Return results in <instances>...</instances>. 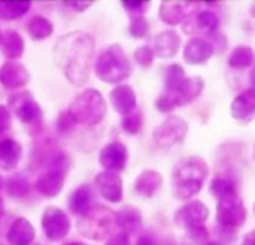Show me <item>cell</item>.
Segmentation results:
<instances>
[{"label": "cell", "instance_id": "7a4b0ae2", "mask_svg": "<svg viewBox=\"0 0 255 245\" xmlns=\"http://www.w3.org/2000/svg\"><path fill=\"white\" fill-rule=\"evenodd\" d=\"M209 175L208 163L199 156H188L179 160L172 169V192L179 201H190L200 193Z\"/></svg>", "mask_w": 255, "mask_h": 245}, {"label": "cell", "instance_id": "d6986e66", "mask_svg": "<svg viewBox=\"0 0 255 245\" xmlns=\"http://www.w3.org/2000/svg\"><path fill=\"white\" fill-rule=\"evenodd\" d=\"M181 48V36L173 28L163 30L154 39V55L160 58H173Z\"/></svg>", "mask_w": 255, "mask_h": 245}, {"label": "cell", "instance_id": "603a6c76", "mask_svg": "<svg viewBox=\"0 0 255 245\" xmlns=\"http://www.w3.org/2000/svg\"><path fill=\"white\" fill-rule=\"evenodd\" d=\"M205 88V81L202 76H191V78H185L184 82L181 84V87L173 93L175 97L178 99L179 105H188L191 102H194Z\"/></svg>", "mask_w": 255, "mask_h": 245}, {"label": "cell", "instance_id": "4fadbf2b", "mask_svg": "<svg viewBox=\"0 0 255 245\" xmlns=\"http://www.w3.org/2000/svg\"><path fill=\"white\" fill-rule=\"evenodd\" d=\"M128 162V151L121 142H109L106 144L100 154H99V163L111 172H121L126 169Z\"/></svg>", "mask_w": 255, "mask_h": 245}, {"label": "cell", "instance_id": "6da1fadb", "mask_svg": "<svg viewBox=\"0 0 255 245\" xmlns=\"http://www.w3.org/2000/svg\"><path fill=\"white\" fill-rule=\"evenodd\" d=\"M94 48V37L82 30L69 31L57 39L52 58L72 85L82 87L88 82Z\"/></svg>", "mask_w": 255, "mask_h": 245}, {"label": "cell", "instance_id": "ba28073f", "mask_svg": "<svg viewBox=\"0 0 255 245\" xmlns=\"http://www.w3.org/2000/svg\"><path fill=\"white\" fill-rule=\"evenodd\" d=\"M188 133V123L178 117V115H169L152 133L154 142L160 148H172L187 138Z\"/></svg>", "mask_w": 255, "mask_h": 245}, {"label": "cell", "instance_id": "e575fe53", "mask_svg": "<svg viewBox=\"0 0 255 245\" xmlns=\"http://www.w3.org/2000/svg\"><path fill=\"white\" fill-rule=\"evenodd\" d=\"M155 106L160 112L163 114H169L172 111H175L176 108H179V102L178 99L175 97L173 93H169V91H164L163 94H160L155 100Z\"/></svg>", "mask_w": 255, "mask_h": 245}, {"label": "cell", "instance_id": "f907efd6", "mask_svg": "<svg viewBox=\"0 0 255 245\" xmlns=\"http://www.w3.org/2000/svg\"><path fill=\"white\" fill-rule=\"evenodd\" d=\"M0 40H1V31H0Z\"/></svg>", "mask_w": 255, "mask_h": 245}, {"label": "cell", "instance_id": "9c48e42d", "mask_svg": "<svg viewBox=\"0 0 255 245\" xmlns=\"http://www.w3.org/2000/svg\"><path fill=\"white\" fill-rule=\"evenodd\" d=\"M70 220L58 207H48L42 214V229L45 237L52 243L63 241L70 232Z\"/></svg>", "mask_w": 255, "mask_h": 245}, {"label": "cell", "instance_id": "74e56055", "mask_svg": "<svg viewBox=\"0 0 255 245\" xmlns=\"http://www.w3.org/2000/svg\"><path fill=\"white\" fill-rule=\"evenodd\" d=\"M133 57H134V61H136L140 67H145V69L151 67L152 63H154V51H152V48L148 46V45H142V46L136 48Z\"/></svg>", "mask_w": 255, "mask_h": 245}, {"label": "cell", "instance_id": "ffe728a7", "mask_svg": "<svg viewBox=\"0 0 255 245\" xmlns=\"http://www.w3.org/2000/svg\"><path fill=\"white\" fill-rule=\"evenodd\" d=\"M6 238L10 245H30L36 238V229L25 217H18L10 223Z\"/></svg>", "mask_w": 255, "mask_h": 245}, {"label": "cell", "instance_id": "ab89813d", "mask_svg": "<svg viewBox=\"0 0 255 245\" xmlns=\"http://www.w3.org/2000/svg\"><path fill=\"white\" fill-rule=\"evenodd\" d=\"M123 7L134 15H142L145 9L149 7V1H142V0H123Z\"/></svg>", "mask_w": 255, "mask_h": 245}, {"label": "cell", "instance_id": "4dcf8cb0", "mask_svg": "<svg viewBox=\"0 0 255 245\" xmlns=\"http://www.w3.org/2000/svg\"><path fill=\"white\" fill-rule=\"evenodd\" d=\"M211 192L218 199L226 198V196H232V195H238L236 193V181L232 178V175H224V174L223 175H217L212 180Z\"/></svg>", "mask_w": 255, "mask_h": 245}, {"label": "cell", "instance_id": "2e32d148", "mask_svg": "<svg viewBox=\"0 0 255 245\" xmlns=\"http://www.w3.org/2000/svg\"><path fill=\"white\" fill-rule=\"evenodd\" d=\"M230 114L235 120L242 123H251L255 114V90L247 88L242 93H239L232 105H230Z\"/></svg>", "mask_w": 255, "mask_h": 245}, {"label": "cell", "instance_id": "277c9868", "mask_svg": "<svg viewBox=\"0 0 255 245\" xmlns=\"http://www.w3.org/2000/svg\"><path fill=\"white\" fill-rule=\"evenodd\" d=\"M108 111L106 100L103 99L102 93L96 88H87L79 93L73 102L69 105L67 112L73 117L76 124H88L94 126L99 124Z\"/></svg>", "mask_w": 255, "mask_h": 245}, {"label": "cell", "instance_id": "7c38bea8", "mask_svg": "<svg viewBox=\"0 0 255 245\" xmlns=\"http://www.w3.org/2000/svg\"><path fill=\"white\" fill-rule=\"evenodd\" d=\"M94 183L100 192V196L108 201L109 204H120L124 198V187L123 178L117 172L103 171L96 175Z\"/></svg>", "mask_w": 255, "mask_h": 245}, {"label": "cell", "instance_id": "3957f363", "mask_svg": "<svg viewBox=\"0 0 255 245\" xmlns=\"http://www.w3.org/2000/svg\"><path fill=\"white\" fill-rule=\"evenodd\" d=\"M94 73L106 84H120L131 76L133 66L123 46L112 43L106 46L96 58Z\"/></svg>", "mask_w": 255, "mask_h": 245}, {"label": "cell", "instance_id": "8d00e7d4", "mask_svg": "<svg viewBox=\"0 0 255 245\" xmlns=\"http://www.w3.org/2000/svg\"><path fill=\"white\" fill-rule=\"evenodd\" d=\"M209 238V232L205 226H200V228H194V229H190V231H185V235H184V243L185 245H200L203 243H206Z\"/></svg>", "mask_w": 255, "mask_h": 245}, {"label": "cell", "instance_id": "c3c4849f", "mask_svg": "<svg viewBox=\"0 0 255 245\" xmlns=\"http://www.w3.org/2000/svg\"><path fill=\"white\" fill-rule=\"evenodd\" d=\"M64 245H88V244H82V243H76V241H70V243H67V244Z\"/></svg>", "mask_w": 255, "mask_h": 245}, {"label": "cell", "instance_id": "f546056e", "mask_svg": "<svg viewBox=\"0 0 255 245\" xmlns=\"http://www.w3.org/2000/svg\"><path fill=\"white\" fill-rule=\"evenodd\" d=\"M6 187V192L10 198H15V199H22L25 198L28 193H30V183H28V178L18 172V174H13L4 184Z\"/></svg>", "mask_w": 255, "mask_h": 245}, {"label": "cell", "instance_id": "7bdbcfd3", "mask_svg": "<svg viewBox=\"0 0 255 245\" xmlns=\"http://www.w3.org/2000/svg\"><path fill=\"white\" fill-rule=\"evenodd\" d=\"M106 245H130V237L124 232L115 234L112 238H109Z\"/></svg>", "mask_w": 255, "mask_h": 245}, {"label": "cell", "instance_id": "ac0fdd59", "mask_svg": "<svg viewBox=\"0 0 255 245\" xmlns=\"http://www.w3.org/2000/svg\"><path fill=\"white\" fill-rule=\"evenodd\" d=\"M214 55L212 45L203 37H193L184 46V60L188 64H205Z\"/></svg>", "mask_w": 255, "mask_h": 245}, {"label": "cell", "instance_id": "d590c367", "mask_svg": "<svg viewBox=\"0 0 255 245\" xmlns=\"http://www.w3.org/2000/svg\"><path fill=\"white\" fill-rule=\"evenodd\" d=\"M76 127V121L73 120V117L67 112V111H61L57 117L55 121V130L58 135H69L73 132V129Z\"/></svg>", "mask_w": 255, "mask_h": 245}, {"label": "cell", "instance_id": "f35d334b", "mask_svg": "<svg viewBox=\"0 0 255 245\" xmlns=\"http://www.w3.org/2000/svg\"><path fill=\"white\" fill-rule=\"evenodd\" d=\"M206 40L212 45L214 54H215V52H217V54H223V52H226L227 48H229L227 36H226L224 33H221V31H215V33H212V34H209Z\"/></svg>", "mask_w": 255, "mask_h": 245}, {"label": "cell", "instance_id": "7402d4cb", "mask_svg": "<svg viewBox=\"0 0 255 245\" xmlns=\"http://www.w3.org/2000/svg\"><path fill=\"white\" fill-rule=\"evenodd\" d=\"M22 156V147L19 142L13 139L0 141V169L1 171H13L16 169Z\"/></svg>", "mask_w": 255, "mask_h": 245}, {"label": "cell", "instance_id": "e0dca14e", "mask_svg": "<svg viewBox=\"0 0 255 245\" xmlns=\"http://www.w3.org/2000/svg\"><path fill=\"white\" fill-rule=\"evenodd\" d=\"M115 226L128 237L136 235L143 229V216L136 207L124 205L118 213H115Z\"/></svg>", "mask_w": 255, "mask_h": 245}, {"label": "cell", "instance_id": "ee69618b", "mask_svg": "<svg viewBox=\"0 0 255 245\" xmlns=\"http://www.w3.org/2000/svg\"><path fill=\"white\" fill-rule=\"evenodd\" d=\"M136 245H158V241L151 234H143V235L139 237Z\"/></svg>", "mask_w": 255, "mask_h": 245}, {"label": "cell", "instance_id": "cb8c5ba5", "mask_svg": "<svg viewBox=\"0 0 255 245\" xmlns=\"http://www.w3.org/2000/svg\"><path fill=\"white\" fill-rule=\"evenodd\" d=\"M1 54L7 58V61H16L24 54V39L15 30H9L1 34L0 40Z\"/></svg>", "mask_w": 255, "mask_h": 245}, {"label": "cell", "instance_id": "1f68e13d", "mask_svg": "<svg viewBox=\"0 0 255 245\" xmlns=\"http://www.w3.org/2000/svg\"><path fill=\"white\" fill-rule=\"evenodd\" d=\"M185 70L181 64L178 63H173L170 64L167 69H166V73H164V87H166V91L169 93H175L181 84L184 82L185 79Z\"/></svg>", "mask_w": 255, "mask_h": 245}, {"label": "cell", "instance_id": "30bf717a", "mask_svg": "<svg viewBox=\"0 0 255 245\" xmlns=\"http://www.w3.org/2000/svg\"><path fill=\"white\" fill-rule=\"evenodd\" d=\"M209 219V208L202 201H190L175 213V223L185 231L205 226Z\"/></svg>", "mask_w": 255, "mask_h": 245}, {"label": "cell", "instance_id": "44dd1931", "mask_svg": "<svg viewBox=\"0 0 255 245\" xmlns=\"http://www.w3.org/2000/svg\"><path fill=\"white\" fill-rule=\"evenodd\" d=\"M163 184V175L155 169H146L140 172L134 180V192L140 198H152Z\"/></svg>", "mask_w": 255, "mask_h": 245}, {"label": "cell", "instance_id": "b9f144b4", "mask_svg": "<svg viewBox=\"0 0 255 245\" xmlns=\"http://www.w3.org/2000/svg\"><path fill=\"white\" fill-rule=\"evenodd\" d=\"M93 3H94V0H66V1H63L64 6H69V7H72V9H75L78 12L87 10L88 7L93 6Z\"/></svg>", "mask_w": 255, "mask_h": 245}, {"label": "cell", "instance_id": "52a82bcc", "mask_svg": "<svg viewBox=\"0 0 255 245\" xmlns=\"http://www.w3.org/2000/svg\"><path fill=\"white\" fill-rule=\"evenodd\" d=\"M248 217L247 207L238 195L218 199L217 205V223L223 229H238L245 225Z\"/></svg>", "mask_w": 255, "mask_h": 245}, {"label": "cell", "instance_id": "d4e9b609", "mask_svg": "<svg viewBox=\"0 0 255 245\" xmlns=\"http://www.w3.org/2000/svg\"><path fill=\"white\" fill-rule=\"evenodd\" d=\"M91 198L93 192L88 184H82L78 189H75L67 201V208L75 216H82L91 208Z\"/></svg>", "mask_w": 255, "mask_h": 245}, {"label": "cell", "instance_id": "f6af8a7d", "mask_svg": "<svg viewBox=\"0 0 255 245\" xmlns=\"http://www.w3.org/2000/svg\"><path fill=\"white\" fill-rule=\"evenodd\" d=\"M242 245H255V237L254 232H248L245 237H244V241H242Z\"/></svg>", "mask_w": 255, "mask_h": 245}, {"label": "cell", "instance_id": "d6a6232c", "mask_svg": "<svg viewBox=\"0 0 255 245\" xmlns=\"http://www.w3.org/2000/svg\"><path fill=\"white\" fill-rule=\"evenodd\" d=\"M142 124H143V114L139 109L123 117V120H121V129L130 136L137 135L142 129Z\"/></svg>", "mask_w": 255, "mask_h": 245}, {"label": "cell", "instance_id": "4316f807", "mask_svg": "<svg viewBox=\"0 0 255 245\" xmlns=\"http://www.w3.org/2000/svg\"><path fill=\"white\" fill-rule=\"evenodd\" d=\"M27 33L34 39V40H45L48 39L52 31H54V24L52 21H49L46 16L42 15H34L31 16L27 24H25Z\"/></svg>", "mask_w": 255, "mask_h": 245}, {"label": "cell", "instance_id": "7dc6e473", "mask_svg": "<svg viewBox=\"0 0 255 245\" xmlns=\"http://www.w3.org/2000/svg\"><path fill=\"white\" fill-rule=\"evenodd\" d=\"M200 245H223L221 243H218V241H206V243H203V244Z\"/></svg>", "mask_w": 255, "mask_h": 245}, {"label": "cell", "instance_id": "83f0119b", "mask_svg": "<svg viewBox=\"0 0 255 245\" xmlns=\"http://www.w3.org/2000/svg\"><path fill=\"white\" fill-rule=\"evenodd\" d=\"M31 7V1L21 0V1H10L4 0L0 1V18L6 21H15L22 18Z\"/></svg>", "mask_w": 255, "mask_h": 245}, {"label": "cell", "instance_id": "5b68a950", "mask_svg": "<svg viewBox=\"0 0 255 245\" xmlns=\"http://www.w3.org/2000/svg\"><path fill=\"white\" fill-rule=\"evenodd\" d=\"M115 226V213L105 205H93L76 223L81 237L91 241L106 240Z\"/></svg>", "mask_w": 255, "mask_h": 245}, {"label": "cell", "instance_id": "5bb4252c", "mask_svg": "<svg viewBox=\"0 0 255 245\" xmlns=\"http://www.w3.org/2000/svg\"><path fill=\"white\" fill-rule=\"evenodd\" d=\"M109 102L114 111L123 117L131 114L137 108L136 91L128 84H120L109 93Z\"/></svg>", "mask_w": 255, "mask_h": 245}, {"label": "cell", "instance_id": "f1b7e54d", "mask_svg": "<svg viewBox=\"0 0 255 245\" xmlns=\"http://www.w3.org/2000/svg\"><path fill=\"white\" fill-rule=\"evenodd\" d=\"M253 63H254V49L248 45L236 46L229 57V66L233 69H247L251 67Z\"/></svg>", "mask_w": 255, "mask_h": 245}, {"label": "cell", "instance_id": "bcb514c9", "mask_svg": "<svg viewBox=\"0 0 255 245\" xmlns=\"http://www.w3.org/2000/svg\"><path fill=\"white\" fill-rule=\"evenodd\" d=\"M4 216V205H3V201H1V198H0V219Z\"/></svg>", "mask_w": 255, "mask_h": 245}, {"label": "cell", "instance_id": "681fc988", "mask_svg": "<svg viewBox=\"0 0 255 245\" xmlns=\"http://www.w3.org/2000/svg\"><path fill=\"white\" fill-rule=\"evenodd\" d=\"M3 187V178H1V175H0V189Z\"/></svg>", "mask_w": 255, "mask_h": 245}, {"label": "cell", "instance_id": "8992f818", "mask_svg": "<svg viewBox=\"0 0 255 245\" xmlns=\"http://www.w3.org/2000/svg\"><path fill=\"white\" fill-rule=\"evenodd\" d=\"M69 168H70V157L67 153L58 151L52 154V157L48 162L46 169L37 177L34 183L37 193H40L46 199L58 196L64 187Z\"/></svg>", "mask_w": 255, "mask_h": 245}, {"label": "cell", "instance_id": "9a60e30c", "mask_svg": "<svg viewBox=\"0 0 255 245\" xmlns=\"http://www.w3.org/2000/svg\"><path fill=\"white\" fill-rule=\"evenodd\" d=\"M30 79L28 70L18 61H4L0 66V84L7 90L24 87Z\"/></svg>", "mask_w": 255, "mask_h": 245}, {"label": "cell", "instance_id": "484cf974", "mask_svg": "<svg viewBox=\"0 0 255 245\" xmlns=\"http://www.w3.org/2000/svg\"><path fill=\"white\" fill-rule=\"evenodd\" d=\"M158 16L167 25H178L185 19L187 13H185L184 4L181 1L163 0L158 7Z\"/></svg>", "mask_w": 255, "mask_h": 245}, {"label": "cell", "instance_id": "60d3db41", "mask_svg": "<svg viewBox=\"0 0 255 245\" xmlns=\"http://www.w3.org/2000/svg\"><path fill=\"white\" fill-rule=\"evenodd\" d=\"M12 126V115L4 105H0V135L7 132Z\"/></svg>", "mask_w": 255, "mask_h": 245}, {"label": "cell", "instance_id": "8fae6325", "mask_svg": "<svg viewBox=\"0 0 255 245\" xmlns=\"http://www.w3.org/2000/svg\"><path fill=\"white\" fill-rule=\"evenodd\" d=\"M10 105L13 106L15 115L24 124H37L42 121V108L33 99L30 91H21L10 96Z\"/></svg>", "mask_w": 255, "mask_h": 245}, {"label": "cell", "instance_id": "836d02e7", "mask_svg": "<svg viewBox=\"0 0 255 245\" xmlns=\"http://www.w3.org/2000/svg\"><path fill=\"white\" fill-rule=\"evenodd\" d=\"M128 31L134 39H145L149 34V22L143 15H131Z\"/></svg>", "mask_w": 255, "mask_h": 245}]
</instances>
